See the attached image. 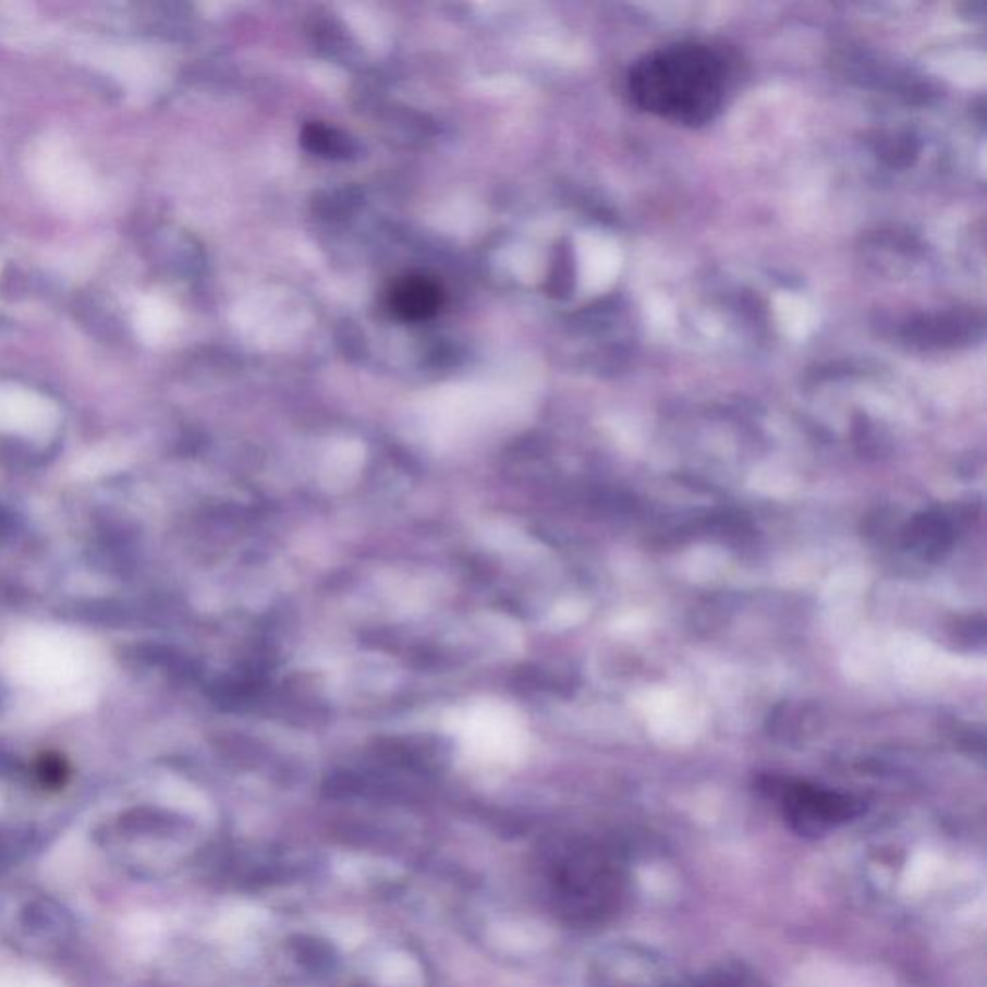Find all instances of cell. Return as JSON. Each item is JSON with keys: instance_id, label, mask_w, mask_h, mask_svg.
<instances>
[{"instance_id": "obj_1", "label": "cell", "mask_w": 987, "mask_h": 987, "mask_svg": "<svg viewBox=\"0 0 987 987\" xmlns=\"http://www.w3.org/2000/svg\"><path fill=\"white\" fill-rule=\"evenodd\" d=\"M631 101L673 124L700 126L726 101L728 64L700 42H678L636 60L627 77Z\"/></svg>"}, {"instance_id": "obj_2", "label": "cell", "mask_w": 987, "mask_h": 987, "mask_svg": "<svg viewBox=\"0 0 987 987\" xmlns=\"http://www.w3.org/2000/svg\"><path fill=\"white\" fill-rule=\"evenodd\" d=\"M553 881L561 911L581 924L606 921L620 906L625 886L620 862L596 846L563 856Z\"/></svg>"}, {"instance_id": "obj_3", "label": "cell", "mask_w": 987, "mask_h": 987, "mask_svg": "<svg viewBox=\"0 0 987 987\" xmlns=\"http://www.w3.org/2000/svg\"><path fill=\"white\" fill-rule=\"evenodd\" d=\"M778 795L789 828L804 837L826 836L864 812L854 796L804 783H783Z\"/></svg>"}, {"instance_id": "obj_4", "label": "cell", "mask_w": 987, "mask_h": 987, "mask_svg": "<svg viewBox=\"0 0 987 987\" xmlns=\"http://www.w3.org/2000/svg\"><path fill=\"white\" fill-rule=\"evenodd\" d=\"M455 733L485 760L510 761L520 746V728L502 704H477L455 718Z\"/></svg>"}, {"instance_id": "obj_5", "label": "cell", "mask_w": 987, "mask_h": 987, "mask_svg": "<svg viewBox=\"0 0 987 987\" xmlns=\"http://www.w3.org/2000/svg\"><path fill=\"white\" fill-rule=\"evenodd\" d=\"M388 303L395 317L403 320H425L442 305V290L427 277H405L393 284Z\"/></svg>"}, {"instance_id": "obj_6", "label": "cell", "mask_w": 987, "mask_h": 987, "mask_svg": "<svg viewBox=\"0 0 987 987\" xmlns=\"http://www.w3.org/2000/svg\"><path fill=\"white\" fill-rule=\"evenodd\" d=\"M302 142L305 149H309L310 153L320 155V157L336 159V157H345L350 153L348 139L340 132H336L334 127L322 126V124H310L305 127Z\"/></svg>"}, {"instance_id": "obj_7", "label": "cell", "mask_w": 987, "mask_h": 987, "mask_svg": "<svg viewBox=\"0 0 987 987\" xmlns=\"http://www.w3.org/2000/svg\"><path fill=\"white\" fill-rule=\"evenodd\" d=\"M693 987H756V978L741 964L728 962L700 974Z\"/></svg>"}]
</instances>
